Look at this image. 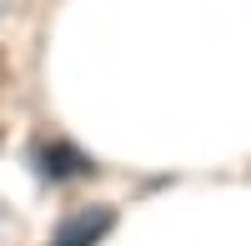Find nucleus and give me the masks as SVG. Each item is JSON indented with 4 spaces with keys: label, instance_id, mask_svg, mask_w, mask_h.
<instances>
[{
    "label": "nucleus",
    "instance_id": "f257e3e1",
    "mask_svg": "<svg viewBox=\"0 0 251 246\" xmlns=\"http://www.w3.org/2000/svg\"><path fill=\"white\" fill-rule=\"evenodd\" d=\"M111 226H116V211L111 206H86V211H75V216H66L55 226L50 246H100Z\"/></svg>",
    "mask_w": 251,
    "mask_h": 246
},
{
    "label": "nucleus",
    "instance_id": "f03ea898",
    "mask_svg": "<svg viewBox=\"0 0 251 246\" xmlns=\"http://www.w3.org/2000/svg\"><path fill=\"white\" fill-rule=\"evenodd\" d=\"M40 171H46L50 181H75V176L91 171V161L75 146H66V141H50V146H40Z\"/></svg>",
    "mask_w": 251,
    "mask_h": 246
}]
</instances>
